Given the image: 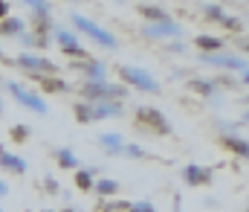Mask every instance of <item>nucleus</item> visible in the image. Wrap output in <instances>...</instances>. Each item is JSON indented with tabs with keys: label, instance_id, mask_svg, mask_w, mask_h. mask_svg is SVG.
<instances>
[{
	"label": "nucleus",
	"instance_id": "11",
	"mask_svg": "<svg viewBox=\"0 0 249 212\" xmlns=\"http://www.w3.org/2000/svg\"><path fill=\"white\" fill-rule=\"evenodd\" d=\"M209 180H212V169H200V166L186 169V183H191V186H200V183H209Z\"/></svg>",
	"mask_w": 249,
	"mask_h": 212
},
{
	"label": "nucleus",
	"instance_id": "10",
	"mask_svg": "<svg viewBox=\"0 0 249 212\" xmlns=\"http://www.w3.org/2000/svg\"><path fill=\"white\" fill-rule=\"evenodd\" d=\"M0 166L6 172H15V174H23L26 172V163L20 157H15V154H6V148H0Z\"/></svg>",
	"mask_w": 249,
	"mask_h": 212
},
{
	"label": "nucleus",
	"instance_id": "7",
	"mask_svg": "<svg viewBox=\"0 0 249 212\" xmlns=\"http://www.w3.org/2000/svg\"><path fill=\"white\" fill-rule=\"evenodd\" d=\"M136 116H139V122H148L157 134H168V131H171L168 119H165L157 108H139V114H136Z\"/></svg>",
	"mask_w": 249,
	"mask_h": 212
},
{
	"label": "nucleus",
	"instance_id": "16",
	"mask_svg": "<svg viewBox=\"0 0 249 212\" xmlns=\"http://www.w3.org/2000/svg\"><path fill=\"white\" fill-rule=\"evenodd\" d=\"M139 15H142L145 20H160V23L171 20V18H168V12H162V9H157V6H142V9H139Z\"/></svg>",
	"mask_w": 249,
	"mask_h": 212
},
{
	"label": "nucleus",
	"instance_id": "35",
	"mask_svg": "<svg viewBox=\"0 0 249 212\" xmlns=\"http://www.w3.org/2000/svg\"><path fill=\"white\" fill-rule=\"evenodd\" d=\"M247 119H249V114H247Z\"/></svg>",
	"mask_w": 249,
	"mask_h": 212
},
{
	"label": "nucleus",
	"instance_id": "34",
	"mask_svg": "<svg viewBox=\"0 0 249 212\" xmlns=\"http://www.w3.org/2000/svg\"><path fill=\"white\" fill-rule=\"evenodd\" d=\"M0 58H3V50H0Z\"/></svg>",
	"mask_w": 249,
	"mask_h": 212
},
{
	"label": "nucleus",
	"instance_id": "15",
	"mask_svg": "<svg viewBox=\"0 0 249 212\" xmlns=\"http://www.w3.org/2000/svg\"><path fill=\"white\" fill-rule=\"evenodd\" d=\"M183 29L177 26V23H171V20H165V23H157V26H148V35H180Z\"/></svg>",
	"mask_w": 249,
	"mask_h": 212
},
{
	"label": "nucleus",
	"instance_id": "27",
	"mask_svg": "<svg viewBox=\"0 0 249 212\" xmlns=\"http://www.w3.org/2000/svg\"><path fill=\"white\" fill-rule=\"evenodd\" d=\"M122 151H127V157H142V154H145L139 145H122Z\"/></svg>",
	"mask_w": 249,
	"mask_h": 212
},
{
	"label": "nucleus",
	"instance_id": "28",
	"mask_svg": "<svg viewBox=\"0 0 249 212\" xmlns=\"http://www.w3.org/2000/svg\"><path fill=\"white\" fill-rule=\"evenodd\" d=\"M23 3H29L35 12H47V0H23Z\"/></svg>",
	"mask_w": 249,
	"mask_h": 212
},
{
	"label": "nucleus",
	"instance_id": "14",
	"mask_svg": "<svg viewBox=\"0 0 249 212\" xmlns=\"http://www.w3.org/2000/svg\"><path fill=\"white\" fill-rule=\"evenodd\" d=\"M99 145L110 148L113 154H122V145H124V140H122V134H102V137H99Z\"/></svg>",
	"mask_w": 249,
	"mask_h": 212
},
{
	"label": "nucleus",
	"instance_id": "12",
	"mask_svg": "<svg viewBox=\"0 0 249 212\" xmlns=\"http://www.w3.org/2000/svg\"><path fill=\"white\" fill-rule=\"evenodd\" d=\"M78 70L87 73V81H105V64H99V61H81L78 64Z\"/></svg>",
	"mask_w": 249,
	"mask_h": 212
},
{
	"label": "nucleus",
	"instance_id": "22",
	"mask_svg": "<svg viewBox=\"0 0 249 212\" xmlns=\"http://www.w3.org/2000/svg\"><path fill=\"white\" fill-rule=\"evenodd\" d=\"M44 90L47 93H61V90H67V81H61V78H44Z\"/></svg>",
	"mask_w": 249,
	"mask_h": 212
},
{
	"label": "nucleus",
	"instance_id": "21",
	"mask_svg": "<svg viewBox=\"0 0 249 212\" xmlns=\"http://www.w3.org/2000/svg\"><path fill=\"white\" fill-rule=\"evenodd\" d=\"M226 142L238 151V154H244V157H249V142L247 140H241V137H226Z\"/></svg>",
	"mask_w": 249,
	"mask_h": 212
},
{
	"label": "nucleus",
	"instance_id": "30",
	"mask_svg": "<svg viewBox=\"0 0 249 212\" xmlns=\"http://www.w3.org/2000/svg\"><path fill=\"white\" fill-rule=\"evenodd\" d=\"M9 15V3L6 0H0V18H6Z\"/></svg>",
	"mask_w": 249,
	"mask_h": 212
},
{
	"label": "nucleus",
	"instance_id": "1",
	"mask_svg": "<svg viewBox=\"0 0 249 212\" xmlns=\"http://www.w3.org/2000/svg\"><path fill=\"white\" fill-rule=\"evenodd\" d=\"M122 105L119 102H93V105H75V119L78 122H93V119H107L119 116Z\"/></svg>",
	"mask_w": 249,
	"mask_h": 212
},
{
	"label": "nucleus",
	"instance_id": "9",
	"mask_svg": "<svg viewBox=\"0 0 249 212\" xmlns=\"http://www.w3.org/2000/svg\"><path fill=\"white\" fill-rule=\"evenodd\" d=\"M55 35H58V44H61L64 53H70V56H81V58H84V50H81V44H78V38H75V35L61 32V29H58Z\"/></svg>",
	"mask_w": 249,
	"mask_h": 212
},
{
	"label": "nucleus",
	"instance_id": "29",
	"mask_svg": "<svg viewBox=\"0 0 249 212\" xmlns=\"http://www.w3.org/2000/svg\"><path fill=\"white\" fill-rule=\"evenodd\" d=\"M133 212H154L151 204H139V207H133Z\"/></svg>",
	"mask_w": 249,
	"mask_h": 212
},
{
	"label": "nucleus",
	"instance_id": "20",
	"mask_svg": "<svg viewBox=\"0 0 249 212\" xmlns=\"http://www.w3.org/2000/svg\"><path fill=\"white\" fill-rule=\"evenodd\" d=\"M20 41H23V47H26V50H32V47H47V44H50V41H47V38H41V35H23Z\"/></svg>",
	"mask_w": 249,
	"mask_h": 212
},
{
	"label": "nucleus",
	"instance_id": "19",
	"mask_svg": "<svg viewBox=\"0 0 249 212\" xmlns=\"http://www.w3.org/2000/svg\"><path fill=\"white\" fill-rule=\"evenodd\" d=\"M197 44H200L203 50H209V53H212V50L217 53V50L223 47V44H220V38H212V35H200V38H197Z\"/></svg>",
	"mask_w": 249,
	"mask_h": 212
},
{
	"label": "nucleus",
	"instance_id": "25",
	"mask_svg": "<svg viewBox=\"0 0 249 212\" xmlns=\"http://www.w3.org/2000/svg\"><path fill=\"white\" fill-rule=\"evenodd\" d=\"M191 87H194V90H200V93H206V96H212V93H214V84H212V81H191Z\"/></svg>",
	"mask_w": 249,
	"mask_h": 212
},
{
	"label": "nucleus",
	"instance_id": "3",
	"mask_svg": "<svg viewBox=\"0 0 249 212\" xmlns=\"http://www.w3.org/2000/svg\"><path fill=\"white\" fill-rule=\"evenodd\" d=\"M81 93H84V96H90V99H96V102H102V99H119V96H124L122 87L107 84V81H87V84L81 87Z\"/></svg>",
	"mask_w": 249,
	"mask_h": 212
},
{
	"label": "nucleus",
	"instance_id": "5",
	"mask_svg": "<svg viewBox=\"0 0 249 212\" xmlns=\"http://www.w3.org/2000/svg\"><path fill=\"white\" fill-rule=\"evenodd\" d=\"M12 64H18V67H23V70H29V73H55V64H53L50 58H44V56H32V53L18 56Z\"/></svg>",
	"mask_w": 249,
	"mask_h": 212
},
{
	"label": "nucleus",
	"instance_id": "2",
	"mask_svg": "<svg viewBox=\"0 0 249 212\" xmlns=\"http://www.w3.org/2000/svg\"><path fill=\"white\" fill-rule=\"evenodd\" d=\"M72 26H75V29H81L84 35H90L93 41H99V44H102V47H107V50H113V47H116V38H113L107 29H102V26H96L93 20H87L84 15H72Z\"/></svg>",
	"mask_w": 249,
	"mask_h": 212
},
{
	"label": "nucleus",
	"instance_id": "31",
	"mask_svg": "<svg viewBox=\"0 0 249 212\" xmlns=\"http://www.w3.org/2000/svg\"><path fill=\"white\" fill-rule=\"evenodd\" d=\"M0 195H6V183H0Z\"/></svg>",
	"mask_w": 249,
	"mask_h": 212
},
{
	"label": "nucleus",
	"instance_id": "17",
	"mask_svg": "<svg viewBox=\"0 0 249 212\" xmlns=\"http://www.w3.org/2000/svg\"><path fill=\"white\" fill-rule=\"evenodd\" d=\"M93 189L99 195H116L119 192V183L116 180H99V183H93Z\"/></svg>",
	"mask_w": 249,
	"mask_h": 212
},
{
	"label": "nucleus",
	"instance_id": "24",
	"mask_svg": "<svg viewBox=\"0 0 249 212\" xmlns=\"http://www.w3.org/2000/svg\"><path fill=\"white\" fill-rule=\"evenodd\" d=\"M26 137H29V128H26V125H15V128H12V140L15 142H23Z\"/></svg>",
	"mask_w": 249,
	"mask_h": 212
},
{
	"label": "nucleus",
	"instance_id": "23",
	"mask_svg": "<svg viewBox=\"0 0 249 212\" xmlns=\"http://www.w3.org/2000/svg\"><path fill=\"white\" fill-rule=\"evenodd\" d=\"M75 183H78V189H93V174L90 172H75Z\"/></svg>",
	"mask_w": 249,
	"mask_h": 212
},
{
	"label": "nucleus",
	"instance_id": "33",
	"mask_svg": "<svg viewBox=\"0 0 249 212\" xmlns=\"http://www.w3.org/2000/svg\"><path fill=\"white\" fill-rule=\"evenodd\" d=\"M0 111H3V102H0Z\"/></svg>",
	"mask_w": 249,
	"mask_h": 212
},
{
	"label": "nucleus",
	"instance_id": "18",
	"mask_svg": "<svg viewBox=\"0 0 249 212\" xmlns=\"http://www.w3.org/2000/svg\"><path fill=\"white\" fill-rule=\"evenodd\" d=\"M55 157H58V163H61L64 169H75V166H78L75 154H72V151H67V148H58V151H55Z\"/></svg>",
	"mask_w": 249,
	"mask_h": 212
},
{
	"label": "nucleus",
	"instance_id": "13",
	"mask_svg": "<svg viewBox=\"0 0 249 212\" xmlns=\"http://www.w3.org/2000/svg\"><path fill=\"white\" fill-rule=\"evenodd\" d=\"M0 35H23V20L20 18H6V20H0Z\"/></svg>",
	"mask_w": 249,
	"mask_h": 212
},
{
	"label": "nucleus",
	"instance_id": "6",
	"mask_svg": "<svg viewBox=\"0 0 249 212\" xmlns=\"http://www.w3.org/2000/svg\"><path fill=\"white\" fill-rule=\"evenodd\" d=\"M122 78L127 84H133V87H139V90H148V93H157L160 90V84L148 76L145 70H136V67H122Z\"/></svg>",
	"mask_w": 249,
	"mask_h": 212
},
{
	"label": "nucleus",
	"instance_id": "8",
	"mask_svg": "<svg viewBox=\"0 0 249 212\" xmlns=\"http://www.w3.org/2000/svg\"><path fill=\"white\" fill-rule=\"evenodd\" d=\"M203 61L206 64H212V67H229V70H249L247 61H241V58H235V56H214V53H209V56H203Z\"/></svg>",
	"mask_w": 249,
	"mask_h": 212
},
{
	"label": "nucleus",
	"instance_id": "4",
	"mask_svg": "<svg viewBox=\"0 0 249 212\" xmlns=\"http://www.w3.org/2000/svg\"><path fill=\"white\" fill-rule=\"evenodd\" d=\"M9 93L20 102V105H26L29 111H35V114H47V105H44V99L38 96V93H32V90H23L18 81H9Z\"/></svg>",
	"mask_w": 249,
	"mask_h": 212
},
{
	"label": "nucleus",
	"instance_id": "26",
	"mask_svg": "<svg viewBox=\"0 0 249 212\" xmlns=\"http://www.w3.org/2000/svg\"><path fill=\"white\" fill-rule=\"evenodd\" d=\"M206 12H209V18H212V20H223V18H226L220 6H206Z\"/></svg>",
	"mask_w": 249,
	"mask_h": 212
},
{
	"label": "nucleus",
	"instance_id": "32",
	"mask_svg": "<svg viewBox=\"0 0 249 212\" xmlns=\"http://www.w3.org/2000/svg\"><path fill=\"white\" fill-rule=\"evenodd\" d=\"M244 78H247V81H249V70H244Z\"/></svg>",
	"mask_w": 249,
	"mask_h": 212
}]
</instances>
